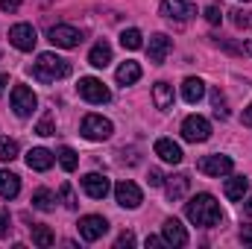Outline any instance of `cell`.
<instances>
[{
	"instance_id": "1",
	"label": "cell",
	"mask_w": 252,
	"mask_h": 249,
	"mask_svg": "<svg viewBox=\"0 0 252 249\" xmlns=\"http://www.w3.org/2000/svg\"><path fill=\"white\" fill-rule=\"evenodd\" d=\"M185 217H188L193 226L214 229V226L223 223V208H220V202L211 193H196L188 205H185Z\"/></svg>"
},
{
	"instance_id": "2",
	"label": "cell",
	"mask_w": 252,
	"mask_h": 249,
	"mask_svg": "<svg viewBox=\"0 0 252 249\" xmlns=\"http://www.w3.org/2000/svg\"><path fill=\"white\" fill-rule=\"evenodd\" d=\"M67 73H70V62L56 56V53H41L35 67H32V76L38 82H56V79H64Z\"/></svg>"
},
{
	"instance_id": "3",
	"label": "cell",
	"mask_w": 252,
	"mask_h": 249,
	"mask_svg": "<svg viewBox=\"0 0 252 249\" xmlns=\"http://www.w3.org/2000/svg\"><path fill=\"white\" fill-rule=\"evenodd\" d=\"M76 229H79V238H82V241L94 244V241H100V238L109 232V223H106V217H100V214H85V217H79Z\"/></svg>"
},
{
	"instance_id": "4",
	"label": "cell",
	"mask_w": 252,
	"mask_h": 249,
	"mask_svg": "<svg viewBox=\"0 0 252 249\" xmlns=\"http://www.w3.org/2000/svg\"><path fill=\"white\" fill-rule=\"evenodd\" d=\"M112 132H115V126L103 115H85L82 118V135L88 141H106V138H112Z\"/></svg>"
},
{
	"instance_id": "5",
	"label": "cell",
	"mask_w": 252,
	"mask_h": 249,
	"mask_svg": "<svg viewBox=\"0 0 252 249\" xmlns=\"http://www.w3.org/2000/svg\"><path fill=\"white\" fill-rule=\"evenodd\" d=\"M76 91H79V97H85L88 103H109V100H112V91H109L97 76H82L79 85H76Z\"/></svg>"
},
{
	"instance_id": "6",
	"label": "cell",
	"mask_w": 252,
	"mask_h": 249,
	"mask_svg": "<svg viewBox=\"0 0 252 249\" xmlns=\"http://www.w3.org/2000/svg\"><path fill=\"white\" fill-rule=\"evenodd\" d=\"M47 38H50L56 47H62V50H73V47L82 44V32H79L76 27H67V24H56V27H50Z\"/></svg>"
},
{
	"instance_id": "7",
	"label": "cell",
	"mask_w": 252,
	"mask_h": 249,
	"mask_svg": "<svg viewBox=\"0 0 252 249\" xmlns=\"http://www.w3.org/2000/svg\"><path fill=\"white\" fill-rule=\"evenodd\" d=\"M35 106H38V97L32 94V88H27V85L12 88V109H15L18 118H30L35 112Z\"/></svg>"
},
{
	"instance_id": "8",
	"label": "cell",
	"mask_w": 252,
	"mask_h": 249,
	"mask_svg": "<svg viewBox=\"0 0 252 249\" xmlns=\"http://www.w3.org/2000/svg\"><path fill=\"white\" fill-rule=\"evenodd\" d=\"M208 135H211V124H208L205 118H199V115L185 118V124H182V138H185V141L199 144V141H208Z\"/></svg>"
},
{
	"instance_id": "9",
	"label": "cell",
	"mask_w": 252,
	"mask_h": 249,
	"mask_svg": "<svg viewBox=\"0 0 252 249\" xmlns=\"http://www.w3.org/2000/svg\"><path fill=\"white\" fill-rule=\"evenodd\" d=\"M196 170L199 173H205V176H226V173H232V158L229 156H202L199 161H196Z\"/></svg>"
},
{
	"instance_id": "10",
	"label": "cell",
	"mask_w": 252,
	"mask_h": 249,
	"mask_svg": "<svg viewBox=\"0 0 252 249\" xmlns=\"http://www.w3.org/2000/svg\"><path fill=\"white\" fill-rule=\"evenodd\" d=\"M9 41H12V47H18V50H24V53H30V50L35 47V41H38V35H35V30H32V24H15V27L9 30Z\"/></svg>"
},
{
	"instance_id": "11",
	"label": "cell",
	"mask_w": 252,
	"mask_h": 249,
	"mask_svg": "<svg viewBox=\"0 0 252 249\" xmlns=\"http://www.w3.org/2000/svg\"><path fill=\"white\" fill-rule=\"evenodd\" d=\"M161 15L170 18V21L185 24V21H190V18L196 15V9H193L190 0H164V3H161Z\"/></svg>"
},
{
	"instance_id": "12",
	"label": "cell",
	"mask_w": 252,
	"mask_h": 249,
	"mask_svg": "<svg viewBox=\"0 0 252 249\" xmlns=\"http://www.w3.org/2000/svg\"><path fill=\"white\" fill-rule=\"evenodd\" d=\"M115 199H118V205H121V208H138L144 196H141V187L135 185V182L124 179V182H118V185H115Z\"/></svg>"
},
{
	"instance_id": "13",
	"label": "cell",
	"mask_w": 252,
	"mask_h": 249,
	"mask_svg": "<svg viewBox=\"0 0 252 249\" xmlns=\"http://www.w3.org/2000/svg\"><path fill=\"white\" fill-rule=\"evenodd\" d=\"M161 238H164V244L167 247H188V232H185V226L176 220V217H170V220H164V226H161Z\"/></svg>"
},
{
	"instance_id": "14",
	"label": "cell",
	"mask_w": 252,
	"mask_h": 249,
	"mask_svg": "<svg viewBox=\"0 0 252 249\" xmlns=\"http://www.w3.org/2000/svg\"><path fill=\"white\" fill-rule=\"evenodd\" d=\"M170 50H173V41H170L164 32H156V35L150 38V44H147V53H150V62L153 64H161L167 59Z\"/></svg>"
},
{
	"instance_id": "15",
	"label": "cell",
	"mask_w": 252,
	"mask_h": 249,
	"mask_svg": "<svg viewBox=\"0 0 252 249\" xmlns=\"http://www.w3.org/2000/svg\"><path fill=\"white\" fill-rule=\"evenodd\" d=\"M156 156L161 158V161H167V164H179L185 156H182V147L176 144V141H170V138H158L156 141Z\"/></svg>"
},
{
	"instance_id": "16",
	"label": "cell",
	"mask_w": 252,
	"mask_h": 249,
	"mask_svg": "<svg viewBox=\"0 0 252 249\" xmlns=\"http://www.w3.org/2000/svg\"><path fill=\"white\" fill-rule=\"evenodd\" d=\"M82 187H85V193L91 196V199H106V193H109V179L106 176H100V173H88V176H82Z\"/></svg>"
},
{
	"instance_id": "17",
	"label": "cell",
	"mask_w": 252,
	"mask_h": 249,
	"mask_svg": "<svg viewBox=\"0 0 252 249\" xmlns=\"http://www.w3.org/2000/svg\"><path fill=\"white\" fill-rule=\"evenodd\" d=\"M188 187H190V179L185 173H176V176H170V179L164 182V193H167L170 202H179V199H185Z\"/></svg>"
},
{
	"instance_id": "18",
	"label": "cell",
	"mask_w": 252,
	"mask_h": 249,
	"mask_svg": "<svg viewBox=\"0 0 252 249\" xmlns=\"http://www.w3.org/2000/svg\"><path fill=\"white\" fill-rule=\"evenodd\" d=\"M27 164H30V170H50L53 167V153L50 150H44V147H32L30 153H27Z\"/></svg>"
},
{
	"instance_id": "19",
	"label": "cell",
	"mask_w": 252,
	"mask_h": 249,
	"mask_svg": "<svg viewBox=\"0 0 252 249\" xmlns=\"http://www.w3.org/2000/svg\"><path fill=\"white\" fill-rule=\"evenodd\" d=\"M153 103H156V109H161V112L173 109V85H170V82H156V85H153Z\"/></svg>"
},
{
	"instance_id": "20",
	"label": "cell",
	"mask_w": 252,
	"mask_h": 249,
	"mask_svg": "<svg viewBox=\"0 0 252 249\" xmlns=\"http://www.w3.org/2000/svg\"><path fill=\"white\" fill-rule=\"evenodd\" d=\"M182 97H185V103H199L202 97H205V82L199 79V76H188L185 82H182Z\"/></svg>"
},
{
	"instance_id": "21",
	"label": "cell",
	"mask_w": 252,
	"mask_h": 249,
	"mask_svg": "<svg viewBox=\"0 0 252 249\" xmlns=\"http://www.w3.org/2000/svg\"><path fill=\"white\" fill-rule=\"evenodd\" d=\"M88 62L94 64V67H106V64L112 62V44L103 38V41H97L94 47H91V53H88Z\"/></svg>"
},
{
	"instance_id": "22",
	"label": "cell",
	"mask_w": 252,
	"mask_h": 249,
	"mask_svg": "<svg viewBox=\"0 0 252 249\" xmlns=\"http://www.w3.org/2000/svg\"><path fill=\"white\" fill-rule=\"evenodd\" d=\"M18 190H21V179L15 173H9V170H0V196L3 199H15Z\"/></svg>"
},
{
	"instance_id": "23",
	"label": "cell",
	"mask_w": 252,
	"mask_h": 249,
	"mask_svg": "<svg viewBox=\"0 0 252 249\" xmlns=\"http://www.w3.org/2000/svg\"><path fill=\"white\" fill-rule=\"evenodd\" d=\"M247 190H250V179H247V176H232V179L226 182V196H229L232 202L244 199V196H247Z\"/></svg>"
},
{
	"instance_id": "24",
	"label": "cell",
	"mask_w": 252,
	"mask_h": 249,
	"mask_svg": "<svg viewBox=\"0 0 252 249\" xmlns=\"http://www.w3.org/2000/svg\"><path fill=\"white\" fill-rule=\"evenodd\" d=\"M141 79V64L138 62H124L118 67V82L121 85H132V82H138Z\"/></svg>"
},
{
	"instance_id": "25",
	"label": "cell",
	"mask_w": 252,
	"mask_h": 249,
	"mask_svg": "<svg viewBox=\"0 0 252 249\" xmlns=\"http://www.w3.org/2000/svg\"><path fill=\"white\" fill-rule=\"evenodd\" d=\"M53 205H56V196H53L47 187L32 190V208H38V211H53Z\"/></svg>"
},
{
	"instance_id": "26",
	"label": "cell",
	"mask_w": 252,
	"mask_h": 249,
	"mask_svg": "<svg viewBox=\"0 0 252 249\" xmlns=\"http://www.w3.org/2000/svg\"><path fill=\"white\" fill-rule=\"evenodd\" d=\"M32 244L41 247V249H47V247L56 244V238H53V232H50L47 226H32Z\"/></svg>"
},
{
	"instance_id": "27",
	"label": "cell",
	"mask_w": 252,
	"mask_h": 249,
	"mask_svg": "<svg viewBox=\"0 0 252 249\" xmlns=\"http://www.w3.org/2000/svg\"><path fill=\"white\" fill-rule=\"evenodd\" d=\"M121 44H124V50H138L144 44V38H141L138 30H124L121 32Z\"/></svg>"
},
{
	"instance_id": "28",
	"label": "cell",
	"mask_w": 252,
	"mask_h": 249,
	"mask_svg": "<svg viewBox=\"0 0 252 249\" xmlns=\"http://www.w3.org/2000/svg\"><path fill=\"white\" fill-rule=\"evenodd\" d=\"M59 164H62L67 173H73V170L79 167V158H76V153H73L70 147H62V150H59Z\"/></svg>"
},
{
	"instance_id": "29",
	"label": "cell",
	"mask_w": 252,
	"mask_h": 249,
	"mask_svg": "<svg viewBox=\"0 0 252 249\" xmlns=\"http://www.w3.org/2000/svg\"><path fill=\"white\" fill-rule=\"evenodd\" d=\"M211 106H214V115H217L220 121H226V118H229V109H226V97L220 94V88H214V91H211Z\"/></svg>"
},
{
	"instance_id": "30",
	"label": "cell",
	"mask_w": 252,
	"mask_h": 249,
	"mask_svg": "<svg viewBox=\"0 0 252 249\" xmlns=\"http://www.w3.org/2000/svg\"><path fill=\"white\" fill-rule=\"evenodd\" d=\"M15 158H18V141L3 138L0 141V161H15Z\"/></svg>"
},
{
	"instance_id": "31",
	"label": "cell",
	"mask_w": 252,
	"mask_h": 249,
	"mask_svg": "<svg viewBox=\"0 0 252 249\" xmlns=\"http://www.w3.org/2000/svg\"><path fill=\"white\" fill-rule=\"evenodd\" d=\"M59 199L64 202V208H70V211L76 208V196H73V187L67 185V182H64V185L59 187Z\"/></svg>"
},
{
	"instance_id": "32",
	"label": "cell",
	"mask_w": 252,
	"mask_h": 249,
	"mask_svg": "<svg viewBox=\"0 0 252 249\" xmlns=\"http://www.w3.org/2000/svg\"><path fill=\"white\" fill-rule=\"evenodd\" d=\"M205 21H208L211 27H220V21H223V9H220L217 3H211V6L205 9Z\"/></svg>"
},
{
	"instance_id": "33",
	"label": "cell",
	"mask_w": 252,
	"mask_h": 249,
	"mask_svg": "<svg viewBox=\"0 0 252 249\" xmlns=\"http://www.w3.org/2000/svg\"><path fill=\"white\" fill-rule=\"evenodd\" d=\"M232 15H235V18H232V21H235V27H241V30H247V27H252V15H247V12H241V9H235Z\"/></svg>"
},
{
	"instance_id": "34",
	"label": "cell",
	"mask_w": 252,
	"mask_h": 249,
	"mask_svg": "<svg viewBox=\"0 0 252 249\" xmlns=\"http://www.w3.org/2000/svg\"><path fill=\"white\" fill-rule=\"evenodd\" d=\"M35 132H38V135H44V138H47V135H56V129H53V118H50V115H47V118H41V124L35 126Z\"/></svg>"
},
{
	"instance_id": "35",
	"label": "cell",
	"mask_w": 252,
	"mask_h": 249,
	"mask_svg": "<svg viewBox=\"0 0 252 249\" xmlns=\"http://www.w3.org/2000/svg\"><path fill=\"white\" fill-rule=\"evenodd\" d=\"M9 229H12L9 211H6V208H0V238H6V235H9Z\"/></svg>"
},
{
	"instance_id": "36",
	"label": "cell",
	"mask_w": 252,
	"mask_h": 249,
	"mask_svg": "<svg viewBox=\"0 0 252 249\" xmlns=\"http://www.w3.org/2000/svg\"><path fill=\"white\" fill-rule=\"evenodd\" d=\"M147 182H150L153 187L164 185V176H161V170H156V167H153V170H150V176H147Z\"/></svg>"
},
{
	"instance_id": "37",
	"label": "cell",
	"mask_w": 252,
	"mask_h": 249,
	"mask_svg": "<svg viewBox=\"0 0 252 249\" xmlns=\"http://www.w3.org/2000/svg\"><path fill=\"white\" fill-rule=\"evenodd\" d=\"M132 244H135V235H132V232H124V235L118 238V244H115V247L124 249V247H132Z\"/></svg>"
},
{
	"instance_id": "38",
	"label": "cell",
	"mask_w": 252,
	"mask_h": 249,
	"mask_svg": "<svg viewBox=\"0 0 252 249\" xmlns=\"http://www.w3.org/2000/svg\"><path fill=\"white\" fill-rule=\"evenodd\" d=\"M0 9L3 12H18L21 9V0H0Z\"/></svg>"
},
{
	"instance_id": "39",
	"label": "cell",
	"mask_w": 252,
	"mask_h": 249,
	"mask_svg": "<svg viewBox=\"0 0 252 249\" xmlns=\"http://www.w3.org/2000/svg\"><path fill=\"white\" fill-rule=\"evenodd\" d=\"M241 241L247 247H252V226H241Z\"/></svg>"
},
{
	"instance_id": "40",
	"label": "cell",
	"mask_w": 252,
	"mask_h": 249,
	"mask_svg": "<svg viewBox=\"0 0 252 249\" xmlns=\"http://www.w3.org/2000/svg\"><path fill=\"white\" fill-rule=\"evenodd\" d=\"M244 126H252V106L244 109Z\"/></svg>"
},
{
	"instance_id": "41",
	"label": "cell",
	"mask_w": 252,
	"mask_h": 249,
	"mask_svg": "<svg viewBox=\"0 0 252 249\" xmlns=\"http://www.w3.org/2000/svg\"><path fill=\"white\" fill-rule=\"evenodd\" d=\"M161 244H164V238H153V235L147 238V247H161Z\"/></svg>"
},
{
	"instance_id": "42",
	"label": "cell",
	"mask_w": 252,
	"mask_h": 249,
	"mask_svg": "<svg viewBox=\"0 0 252 249\" xmlns=\"http://www.w3.org/2000/svg\"><path fill=\"white\" fill-rule=\"evenodd\" d=\"M244 214H247V217H252V196L244 202Z\"/></svg>"
},
{
	"instance_id": "43",
	"label": "cell",
	"mask_w": 252,
	"mask_h": 249,
	"mask_svg": "<svg viewBox=\"0 0 252 249\" xmlns=\"http://www.w3.org/2000/svg\"><path fill=\"white\" fill-rule=\"evenodd\" d=\"M6 85H9V76H6V73H0V94H3V88H6Z\"/></svg>"
},
{
	"instance_id": "44",
	"label": "cell",
	"mask_w": 252,
	"mask_h": 249,
	"mask_svg": "<svg viewBox=\"0 0 252 249\" xmlns=\"http://www.w3.org/2000/svg\"><path fill=\"white\" fill-rule=\"evenodd\" d=\"M244 50H247V53L252 56V41H247V44H244Z\"/></svg>"
},
{
	"instance_id": "45",
	"label": "cell",
	"mask_w": 252,
	"mask_h": 249,
	"mask_svg": "<svg viewBox=\"0 0 252 249\" xmlns=\"http://www.w3.org/2000/svg\"><path fill=\"white\" fill-rule=\"evenodd\" d=\"M244 3H250V0H244Z\"/></svg>"
}]
</instances>
